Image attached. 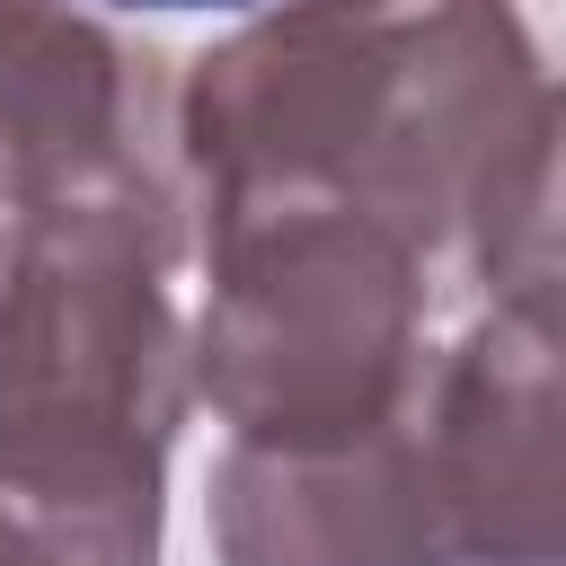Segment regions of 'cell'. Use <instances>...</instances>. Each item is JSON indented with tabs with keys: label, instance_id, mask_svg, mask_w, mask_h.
<instances>
[{
	"label": "cell",
	"instance_id": "cell-7",
	"mask_svg": "<svg viewBox=\"0 0 566 566\" xmlns=\"http://www.w3.org/2000/svg\"><path fill=\"white\" fill-rule=\"evenodd\" d=\"M0 566H97V557L71 548L53 522H35V513H18V504L0 495Z\"/></svg>",
	"mask_w": 566,
	"mask_h": 566
},
{
	"label": "cell",
	"instance_id": "cell-6",
	"mask_svg": "<svg viewBox=\"0 0 566 566\" xmlns=\"http://www.w3.org/2000/svg\"><path fill=\"white\" fill-rule=\"evenodd\" d=\"M424 424L469 566H557V310L486 301V318L460 345L424 354Z\"/></svg>",
	"mask_w": 566,
	"mask_h": 566
},
{
	"label": "cell",
	"instance_id": "cell-1",
	"mask_svg": "<svg viewBox=\"0 0 566 566\" xmlns=\"http://www.w3.org/2000/svg\"><path fill=\"white\" fill-rule=\"evenodd\" d=\"M203 203L318 195L557 310V88L513 0H283L177 88Z\"/></svg>",
	"mask_w": 566,
	"mask_h": 566
},
{
	"label": "cell",
	"instance_id": "cell-8",
	"mask_svg": "<svg viewBox=\"0 0 566 566\" xmlns=\"http://www.w3.org/2000/svg\"><path fill=\"white\" fill-rule=\"evenodd\" d=\"M115 9H256V0H115Z\"/></svg>",
	"mask_w": 566,
	"mask_h": 566
},
{
	"label": "cell",
	"instance_id": "cell-5",
	"mask_svg": "<svg viewBox=\"0 0 566 566\" xmlns=\"http://www.w3.org/2000/svg\"><path fill=\"white\" fill-rule=\"evenodd\" d=\"M221 566H469L424 424V371L389 424L327 451H248L212 469Z\"/></svg>",
	"mask_w": 566,
	"mask_h": 566
},
{
	"label": "cell",
	"instance_id": "cell-4",
	"mask_svg": "<svg viewBox=\"0 0 566 566\" xmlns=\"http://www.w3.org/2000/svg\"><path fill=\"white\" fill-rule=\"evenodd\" d=\"M9 212H186L159 53H133L71 0H0V221Z\"/></svg>",
	"mask_w": 566,
	"mask_h": 566
},
{
	"label": "cell",
	"instance_id": "cell-2",
	"mask_svg": "<svg viewBox=\"0 0 566 566\" xmlns=\"http://www.w3.org/2000/svg\"><path fill=\"white\" fill-rule=\"evenodd\" d=\"M177 248V221L133 212L0 221V495L97 566H159V469L186 424Z\"/></svg>",
	"mask_w": 566,
	"mask_h": 566
},
{
	"label": "cell",
	"instance_id": "cell-3",
	"mask_svg": "<svg viewBox=\"0 0 566 566\" xmlns=\"http://www.w3.org/2000/svg\"><path fill=\"white\" fill-rule=\"evenodd\" d=\"M424 248L318 195L203 203V327L186 380L248 451H327L398 416L424 371Z\"/></svg>",
	"mask_w": 566,
	"mask_h": 566
}]
</instances>
